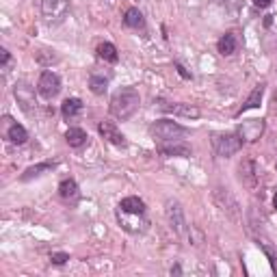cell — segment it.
<instances>
[{
  "mask_svg": "<svg viewBox=\"0 0 277 277\" xmlns=\"http://www.w3.org/2000/svg\"><path fill=\"white\" fill-rule=\"evenodd\" d=\"M158 152L163 156H182V158H188L193 154L191 145L184 143V141H171V143H158Z\"/></svg>",
  "mask_w": 277,
  "mask_h": 277,
  "instance_id": "cell-9",
  "label": "cell"
},
{
  "mask_svg": "<svg viewBox=\"0 0 277 277\" xmlns=\"http://www.w3.org/2000/svg\"><path fill=\"white\" fill-rule=\"evenodd\" d=\"M119 210L123 215H136V217H143L145 215V201L138 199V197H123L119 203Z\"/></svg>",
  "mask_w": 277,
  "mask_h": 277,
  "instance_id": "cell-12",
  "label": "cell"
},
{
  "mask_svg": "<svg viewBox=\"0 0 277 277\" xmlns=\"http://www.w3.org/2000/svg\"><path fill=\"white\" fill-rule=\"evenodd\" d=\"M180 273H182V268H180L178 264H176V266H171V275H180Z\"/></svg>",
  "mask_w": 277,
  "mask_h": 277,
  "instance_id": "cell-28",
  "label": "cell"
},
{
  "mask_svg": "<svg viewBox=\"0 0 277 277\" xmlns=\"http://www.w3.org/2000/svg\"><path fill=\"white\" fill-rule=\"evenodd\" d=\"M98 130H100V134L104 136L108 143L117 145V148H123V145H126V136H123V134L119 132V128L115 126L113 121H100Z\"/></svg>",
  "mask_w": 277,
  "mask_h": 277,
  "instance_id": "cell-10",
  "label": "cell"
},
{
  "mask_svg": "<svg viewBox=\"0 0 277 277\" xmlns=\"http://www.w3.org/2000/svg\"><path fill=\"white\" fill-rule=\"evenodd\" d=\"M138 106H141V96H138V89H134V87H123V89H119L111 98L108 111H111V115H113L115 119L126 121V119H130L138 111Z\"/></svg>",
  "mask_w": 277,
  "mask_h": 277,
  "instance_id": "cell-1",
  "label": "cell"
},
{
  "mask_svg": "<svg viewBox=\"0 0 277 277\" xmlns=\"http://www.w3.org/2000/svg\"><path fill=\"white\" fill-rule=\"evenodd\" d=\"M50 260H52V264L63 266L65 262L70 260V253H65V251H56V253H52V256H50Z\"/></svg>",
  "mask_w": 277,
  "mask_h": 277,
  "instance_id": "cell-23",
  "label": "cell"
},
{
  "mask_svg": "<svg viewBox=\"0 0 277 277\" xmlns=\"http://www.w3.org/2000/svg\"><path fill=\"white\" fill-rule=\"evenodd\" d=\"M163 111L167 113H171V115H178V117H184V119H197L201 111L197 106H193V104H182V102H173V104L169 106H160Z\"/></svg>",
  "mask_w": 277,
  "mask_h": 277,
  "instance_id": "cell-11",
  "label": "cell"
},
{
  "mask_svg": "<svg viewBox=\"0 0 277 277\" xmlns=\"http://www.w3.org/2000/svg\"><path fill=\"white\" fill-rule=\"evenodd\" d=\"M176 70H178V74H180L182 78H186V80H191V78H193V76L184 70V65H182V63H176Z\"/></svg>",
  "mask_w": 277,
  "mask_h": 277,
  "instance_id": "cell-26",
  "label": "cell"
},
{
  "mask_svg": "<svg viewBox=\"0 0 277 277\" xmlns=\"http://www.w3.org/2000/svg\"><path fill=\"white\" fill-rule=\"evenodd\" d=\"M9 61H11V54H9V50H7V48H3V50H0V63H3V67H7V65H9Z\"/></svg>",
  "mask_w": 277,
  "mask_h": 277,
  "instance_id": "cell-25",
  "label": "cell"
},
{
  "mask_svg": "<svg viewBox=\"0 0 277 277\" xmlns=\"http://www.w3.org/2000/svg\"><path fill=\"white\" fill-rule=\"evenodd\" d=\"M236 48H238V39H236V35H234V33H225L223 37L217 41V50H219V52H221L223 56L234 54V52H236Z\"/></svg>",
  "mask_w": 277,
  "mask_h": 277,
  "instance_id": "cell-13",
  "label": "cell"
},
{
  "mask_svg": "<svg viewBox=\"0 0 277 277\" xmlns=\"http://www.w3.org/2000/svg\"><path fill=\"white\" fill-rule=\"evenodd\" d=\"M52 167H54L52 160H46V163H39V165H35V167H28V169L22 173V182H28V180L37 178V176H41L43 171H50Z\"/></svg>",
  "mask_w": 277,
  "mask_h": 277,
  "instance_id": "cell-21",
  "label": "cell"
},
{
  "mask_svg": "<svg viewBox=\"0 0 277 277\" xmlns=\"http://www.w3.org/2000/svg\"><path fill=\"white\" fill-rule=\"evenodd\" d=\"M273 0H253V5L260 7V9H266V7H271Z\"/></svg>",
  "mask_w": 277,
  "mask_h": 277,
  "instance_id": "cell-27",
  "label": "cell"
},
{
  "mask_svg": "<svg viewBox=\"0 0 277 277\" xmlns=\"http://www.w3.org/2000/svg\"><path fill=\"white\" fill-rule=\"evenodd\" d=\"M219 3H221L228 11H238L240 5H243V0H219Z\"/></svg>",
  "mask_w": 277,
  "mask_h": 277,
  "instance_id": "cell-24",
  "label": "cell"
},
{
  "mask_svg": "<svg viewBox=\"0 0 277 277\" xmlns=\"http://www.w3.org/2000/svg\"><path fill=\"white\" fill-rule=\"evenodd\" d=\"M59 195H61V197H63L65 201H72V203H74V201L78 199V195H80L76 180H72V178L63 180L61 184H59Z\"/></svg>",
  "mask_w": 277,
  "mask_h": 277,
  "instance_id": "cell-14",
  "label": "cell"
},
{
  "mask_svg": "<svg viewBox=\"0 0 277 277\" xmlns=\"http://www.w3.org/2000/svg\"><path fill=\"white\" fill-rule=\"evenodd\" d=\"M273 206L277 208V191H275V197H273Z\"/></svg>",
  "mask_w": 277,
  "mask_h": 277,
  "instance_id": "cell-29",
  "label": "cell"
},
{
  "mask_svg": "<svg viewBox=\"0 0 277 277\" xmlns=\"http://www.w3.org/2000/svg\"><path fill=\"white\" fill-rule=\"evenodd\" d=\"M98 56L102 61H106V63H117L119 61L117 48H115L113 43H108V41H104V43H100V46H98Z\"/></svg>",
  "mask_w": 277,
  "mask_h": 277,
  "instance_id": "cell-20",
  "label": "cell"
},
{
  "mask_svg": "<svg viewBox=\"0 0 277 277\" xmlns=\"http://www.w3.org/2000/svg\"><path fill=\"white\" fill-rule=\"evenodd\" d=\"M13 93H16V100L18 104L22 106V111L31 115L33 108H37V100H35V89L28 83H24V80H20V83L16 85V89H13Z\"/></svg>",
  "mask_w": 277,
  "mask_h": 277,
  "instance_id": "cell-7",
  "label": "cell"
},
{
  "mask_svg": "<svg viewBox=\"0 0 277 277\" xmlns=\"http://www.w3.org/2000/svg\"><path fill=\"white\" fill-rule=\"evenodd\" d=\"M37 91H39L46 100L56 98V96H59V91H61V78H59V74H56V72L46 70V72H43V74L39 76Z\"/></svg>",
  "mask_w": 277,
  "mask_h": 277,
  "instance_id": "cell-6",
  "label": "cell"
},
{
  "mask_svg": "<svg viewBox=\"0 0 277 277\" xmlns=\"http://www.w3.org/2000/svg\"><path fill=\"white\" fill-rule=\"evenodd\" d=\"M236 132L243 136V141H256V138L262 136V132H264V121L262 119H247L238 126Z\"/></svg>",
  "mask_w": 277,
  "mask_h": 277,
  "instance_id": "cell-8",
  "label": "cell"
},
{
  "mask_svg": "<svg viewBox=\"0 0 277 277\" xmlns=\"http://www.w3.org/2000/svg\"><path fill=\"white\" fill-rule=\"evenodd\" d=\"M150 134L158 143H171V141H184L188 130L173 119H158L150 126Z\"/></svg>",
  "mask_w": 277,
  "mask_h": 277,
  "instance_id": "cell-2",
  "label": "cell"
},
{
  "mask_svg": "<svg viewBox=\"0 0 277 277\" xmlns=\"http://www.w3.org/2000/svg\"><path fill=\"white\" fill-rule=\"evenodd\" d=\"M7 138L16 145H24L26 138H28V132H26L24 126H20V123H9V128H7Z\"/></svg>",
  "mask_w": 277,
  "mask_h": 277,
  "instance_id": "cell-18",
  "label": "cell"
},
{
  "mask_svg": "<svg viewBox=\"0 0 277 277\" xmlns=\"http://www.w3.org/2000/svg\"><path fill=\"white\" fill-rule=\"evenodd\" d=\"M213 145H215V152L219 156L230 158L243 148V136H240L238 132H215L213 134Z\"/></svg>",
  "mask_w": 277,
  "mask_h": 277,
  "instance_id": "cell-3",
  "label": "cell"
},
{
  "mask_svg": "<svg viewBox=\"0 0 277 277\" xmlns=\"http://www.w3.org/2000/svg\"><path fill=\"white\" fill-rule=\"evenodd\" d=\"M89 89H91L93 96H104L106 89H108V78L93 74V76L89 78Z\"/></svg>",
  "mask_w": 277,
  "mask_h": 277,
  "instance_id": "cell-22",
  "label": "cell"
},
{
  "mask_svg": "<svg viewBox=\"0 0 277 277\" xmlns=\"http://www.w3.org/2000/svg\"><path fill=\"white\" fill-rule=\"evenodd\" d=\"M264 89H266V85H264V83L256 85V89H253V91H251V96L245 100V104H243V108L238 111V115H243L245 111H249V108H258V106H260V102H262V98H264Z\"/></svg>",
  "mask_w": 277,
  "mask_h": 277,
  "instance_id": "cell-15",
  "label": "cell"
},
{
  "mask_svg": "<svg viewBox=\"0 0 277 277\" xmlns=\"http://www.w3.org/2000/svg\"><path fill=\"white\" fill-rule=\"evenodd\" d=\"M65 141H67L70 148H83L87 143V132L83 128H70L65 132Z\"/></svg>",
  "mask_w": 277,
  "mask_h": 277,
  "instance_id": "cell-19",
  "label": "cell"
},
{
  "mask_svg": "<svg viewBox=\"0 0 277 277\" xmlns=\"http://www.w3.org/2000/svg\"><path fill=\"white\" fill-rule=\"evenodd\" d=\"M123 24H126L128 28L138 31V28H145V18H143V13L138 11L136 7H130V9L126 11V16H123Z\"/></svg>",
  "mask_w": 277,
  "mask_h": 277,
  "instance_id": "cell-17",
  "label": "cell"
},
{
  "mask_svg": "<svg viewBox=\"0 0 277 277\" xmlns=\"http://www.w3.org/2000/svg\"><path fill=\"white\" fill-rule=\"evenodd\" d=\"M165 215H167V221H169L171 230L176 234H184L186 230V217H184V208L182 203L176 201V199H167L165 203Z\"/></svg>",
  "mask_w": 277,
  "mask_h": 277,
  "instance_id": "cell-5",
  "label": "cell"
},
{
  "mask_svg": "<svg viewBox=\"0 0 277 277\" xmlns=\"http://www.w3.org/2000/svg\"><path fill=\"white\" fill-rule=\"evenodd\" d=\"M80 111H83V100H78V98H67L61 104V113H63V117L65 119H74L80 115Z\"/></svg>",
  "mask_w": 277,
  "mask_h": 277,
  "instance_id": "cell-16",
  "label": "cell"
},
{
  "mask_svg": "<svg viewBox=\"0 0 277 277\" xmlns=\"http://www.w3.org/2000/svg\"><path fill=\"white\" fill-rule=\"evenodd\" d=\"M70 0H41V18L48 26H56L67 18Z\"/></svg>",
  "mask_w": 277,
  "mask_h": 277,
  "instance_id": "cell-4",
  "label": "cell"
}]
</instances>
